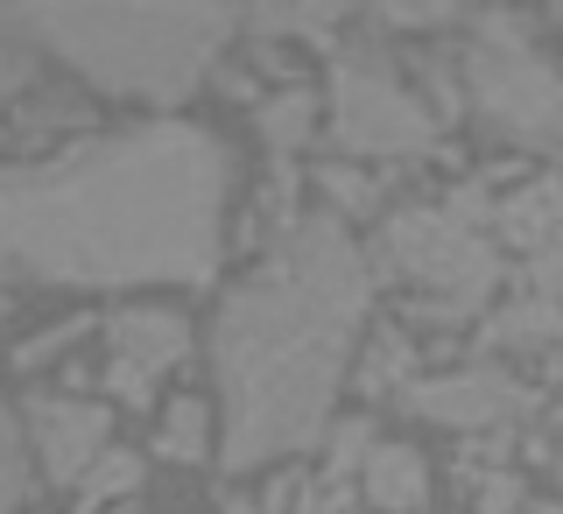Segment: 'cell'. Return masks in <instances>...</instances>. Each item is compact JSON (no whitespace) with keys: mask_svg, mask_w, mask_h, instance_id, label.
<instances>
[{"mask_svg":"<svg viewBox=\"0 0 563 514\" xmlns=\"http://www.w3.org/2000/svg\"><path fill=\"white\" fill-rule=\"evenodd\" d=\"M366 501L387 514H416L430 501V472H422V451L409 445H374L366 451Z\"/></svg>","mask_w":563,"mask_h":514,"instance_id":"10","label":"cell"},{"mask_svg":"<svg viewBox=\"0 0 563 514\" xmlns=\"http://www.w3.org/2000/svg\"><path fill=\"white\" fill-rule=\"evenodd\" d=\"M317 184H324V198L339 205V211H374V184H366L360 169H339V163H331V169H317Z\"/></svg>","mask_w":563,"mask_h":514,"instance_id":"20","label":"cell"},{"mask_svg":"<svg viewBox=\"0 0 563 514\" xmlns=\"http://www.w3.org/2000/svg\"><path fill=\"white\" fill-rule=\"evenodd\" d=\"M409 360H416V346L401 339V331H380L374 352H366V367H360V387L366 395H387V387H409Z\"/></svg>","mask_w":563,"mask_h":514,"instance_id":"16","label":"cell"},{"mask_svg":"<svg viewBox=\"0 0 563 514\" xmlns=\"http://www.w3.org/2000/svg\"><path fill=\"white\" fill-rule=\"evenodd\" d=\"M550 8H556V14H563V0H550Z\"/></svg>","mask_w":563,"mask_h":514,"instance_id":"29","label":"cell"},{"mask_svg":"<svg viewBox=\"0 0 563 514\" xmlns=\"http://www.w3.org/2000/svg\"><path fill=\"white\" fill-rule=\"evenodd\" d=\"M360 8V0H289V35H331V22H339V14H352Z\"/></svg>","mask_w":563,"mask_h":514,"instance_id":"19","label":"cell"},{"mask_svg":"<svg viewBox=\"0 0 563 514\" xmlns=\"http://www.w3.org/2000/svg\"><path fill=\"white\" fill-rule=\"evenodd\" d=\"M78 331H85V317H70V325H57V331H43V339H29V346H22V367H43L49 352H64L70 339H78Z\"/></svg>","mask_w":563,"mask_h":514,"instance_id":"23","label":"cell"},{"mask_svg":"<svg viewBox=\"0 0 563 514\" xmlns=\"http://www.w3.org/2000/svg\"><path fill=\"white\" fill-rule=\"evenodd\" d=\"M556 466H563V458H556Z\"/></svg>","mask_w":563,"mask_h":514,"instance_id":"30","label":"cell"},{"mask_svg":"<svg viewBox=\"0 0 563 514\" xmlns=\"http://www.w3.org/2000/svg\"><path fill=\"white\" fill-rule=\"evenodd\" d=\"M401 402L422 423H451V430H493V423L528 416V387L507 381L500 367H465V374H437V381H409Z\"/></svg>","mask_w":563,"mask_h":514,"instance_id":"7","label":"cell"},{"mask_svg":"<svg viewBox=\"0 0 563 514\" xmlns=\"http://www.w3.org/2000/svg\"><path fill=\"white\" fill-rule=\"evenodd\" d=\"M563 339V304L550 296H521V304H507V317H493L486 325V352H528V346H550Z\"/></svg>","mask_w":563,"mask_h":514,"instance_id":"12","label":"cell"},{"mask_svg":"<svg viewBox=\"0 0 563 514\" xmlns=\"http://www.w3.org/2000/svg\"><path fill=\"white\" fill-rule=\"evenodd\" d=\"M240 0H0V35L35 43L120 99H190Z\"/></svg>","mask_w":563,"mask_h":514,"instance_id":"3","label":"cell"},{"mask_svg":"<svg viewBox=\"0 0 563 514\" xmlns=\"http://www.w3.org/2000/svg\"><path fill=\"white\" fill-rule=\"evenodd\" d=\"M366 451H374V423H366V416H345L339 430H331V472L366 466Z\"/></svg>","mask_w":563,"mask_h":514,"instance_id":"21","label":"cell"},{"mask_svg":"<svg viewBox=\"0 0 563 514\" xmlns=\"http://www.w3.org/2000/svg\"><path fill=\"white\" fill-rule=\"evenodd\" d=\"M219 198L225 155L184 120L0 169V275L78 289L205 282L219 269Z\"/></svg>","mask_w":563,"mask_h":514,"instance_id":"1","label":"cell"},{"mask_svg":"<svg viewBox=\"0 0 563 514\" xmlns=\"http://www.w3.org/2000/svg\"><path fill=\"white\" fill-rule=\"evenodd\" d=\"M360 8H374L395 29H430V22H457L472 0H360Z\"/></svg>","mask_w":563,"mask_h":514,"instance_id":"18","label":"cell"},{"mask_svg":"<svg viewBox=\"0 0 563 514\" xmlns=\"http://www.w3.org/2000/svg\"><path fill=\"white\" fill-rule=\"evenodd\" d=\"M521 507V486L515 480H486L479 486V514H515Z\"/></svg>","mask_w":563,"mask_h":514,"instance_id":"25","label":"cell"},{"mask_svg":"<svg viewBox=\"0 0 563 514\" xmlns=\"http://www.w3.org/2000/svg\"><path fill=\"white\" fill-rule=\"evenodd\" d=\"M374 304V269L339 226L310 211L275 240V254L225 296L211 374L225 387V466L310 451L331 423L352 339Z\"/></svg>","mask_w":563,"mask_h":514,"instance_id":"2","label":"cell"},{"mask_svg":"<svg viewBox=\"0 0 563 514\" xmlns=\"http://www.w3.org/2000/svg\"><path fill=\"white\" fill-rule=\"evenodd\" d=\"M29 430L22 423H14V409L8 402H0V514H14L29 501Z\"/></svg>","mask_w":563,"mask_h":514,"instance_id":"14","label":"cell"},{"mask_svg":"<svg viewBox=\"0 0 563 514\" xmlns=\"http://www.w3.org/2000/svg\"><path fill=\"white\" fill-rule=\"evenodd\" d=\"M380 261L401 282H416L437 317H465L500 289L493 240H479L472 226H457L451 211H430V205H409L380 226Z\"/></svg>","mask_w":563,"mask_h":514,"instance_id":"4","label":"cell"},{"mask_svg":"<svg viewBox=\"0 0 563 514\" xmlns=\"http://www.w3.org/2000/svg\"><path fill=\"white\" fill-rule=\"evenodd\" d=\"M528 282H536V296H550V304H563V233L536 247V261H528Z\"/></svg>","mask_w":563,"mask_h":514,"instance_id":"22","label":"cell"},{"mask_svg":"<svg viewBox=\"0 0 563 514\" xmlns=\"http://www.w3.org/2000/svg\"><path fill=\"white\" fill-rule=\"evenodd\" d=\"M317 134V92H303V85H289V92L261 99V141L268 149H303V141Z\"/></svg>","mask_w":563,"mask_h":514,"instance_id":"13","label":"cell"},{"mask_svg":"<svg viewBox=\"0 0 563 514\" xmlns=\"http://www.w3.org/2000/svg\"><path fill=\"white\" fill-rule=\"evenodd\" d=\"M331 134L352 155H416L437 141V120L380 43H339L331 57Z\"/></svg>","mask_w":563,"mask_h":514,"instance_id":"6","label":"cell"},{"mask_svg":"<svg viewBox=\"0 0 563 514\" xmlns=\"http://www.w3.org/2000/svg\"><path fill=\"white\" fill-rule=\"evenodd\" d=\"M29 451L57 486H78L106 458V409L70 395H29Z\"/></svg>","mask_w":563,"mask_h":514,"instance_id":"9","label":"cell"},{"mask_svg":"<svg viewBox=\"0 0 563 514\" xmlns=\"http://www.w3.org/2000/svg\"><path fill=\"white\" fill-rule=\"evenodd\" d=\"M310 507V493H303V480H282L275 493H268V514H303Z\"/></svg>","mask_w":563,"mask_h":514,"instance_id":"27","label":"cell"},{"mask_svg":"<svg viewBox=\"0 0 563 514\" xmlns=\"http://www.w3.org/2000/svg\"><path fill=\"white\" fill-rule=\"evenodd\" d=\"M493 226H500L515 247H542L563 233V184L556 176H536V184L521 190V198H507L500 211H493Z\"/></svg>","mask_w":563,"mask_h":514,"instance_id":"11","label":"cell"},{"mask_svg":"<svg viewBox=\"0 0 563 514\" xmlns=\"http://www.w3.org/2000/svg\"><path fill=\"white\" fill-rule=\"evenodd\" d=\"M205 437H211V416H205V402H169V416H163V430H155V445H163V458H205Z\"/></svg>","mask_w":563,"mask_h":514,"instance_id":"15","label":"cell"},{"mask_svg":"<svg viewBox=\"0 0 563 514\" xmlns=\"http://www.w3.org/2000/svg\"><path fill=\"white\" fill-rule=\"evenodd\" d=\"M246 14H254L261 35H282V22H289V0H246Z\"/></svg>","mask_w":563,"mask_h":514,"instance_id":"26","label":"cell"},{"mask_svg":"<svg viewBox=\"0 0 563 514\" xmlns=\"http://www.w3.org/2000/svg\"><path fill=\"white\" fill-rule=\"evenodd\" d=\"M465 99L515 141H563V78L528 50L515 14H486L465 50Z\"/></svg>","mask_w":563,"mask_h":514,"instance_id":"5","label":"cell"},{"mask_svg":"<svg viewBox=\"0 0 563 514\" xmlns=\"http://www.w3.org/2000/svg\"><path fill=\"white\" fill-rule=\"evenodd\" d=\"M190 346V325L176 310H120L113 317V360H106V387L128 409L155 395V374H169Z\"/></svg>","mask_w":563,"mask_h":514,"instance_id":"8","label":"cell"},{"mask_svg":"<svg viewBox=\"0 0 563 514\" xmlns=\"http://www.w3.org/2000/svg\"><path fill=\"white\" fill-rule=\"evenodd\" d=\"M134 486H141V458H134V451H106L99 466L78 480V493H85V507H92V514H99L106 501H120V493H134Z\"/></svg>","mask_w":563,"mask_h":514,"instance_id":"17","label":"cell"},{"mask_svg":"<svg viewBox=\"0 0 563 514\" xmlns=\"http://www.w3.org/2000/svg\"><path fill=\"white\" fill-rule=\"evenodd\" d=\"M528 514H563V507H556V501H536V507H528Z\"/></svg>","mask_w":563,"mask_h":514,"instance_id":"28","label":"cell"},{"mask_svg":"<svg viewBox=\"0 0 563 514\" xmlns=\"http://www.w3.org/2000/svg\"><path fill=\"white\" fill-rule=\"evenodd\" d=\"M22 85H29V57H22V43L0 35V92H22Z\"/></svg>","mask_w":563,"mask_h":514,"instance_id":"24","label":"cell"}]
</instances>
